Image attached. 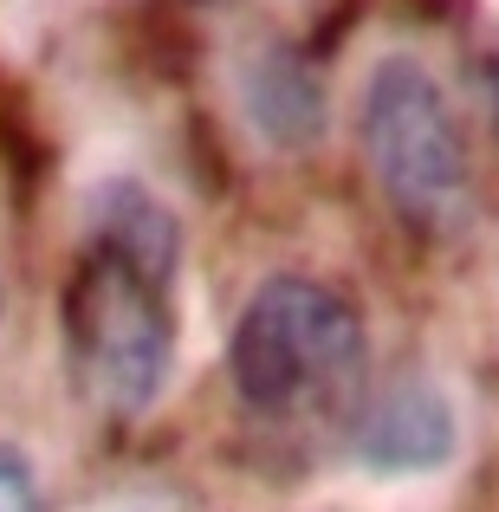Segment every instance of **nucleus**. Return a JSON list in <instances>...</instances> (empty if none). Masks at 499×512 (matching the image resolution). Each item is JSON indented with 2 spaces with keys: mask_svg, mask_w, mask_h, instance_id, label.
I'll use <instances>...</instances> for the list:
<instances>
[{
  "mask_svg": "<svg viewBox=\"0 0 499 512\" xmlns=\"http://www.w3.org/2000/svg\"><path fill=\"white\" fill-rule=\"evenodd\" d=\"M175 273L182 227L163 195L130 175L98 188L78 260L59 286V350L98 415L137 422L175 370Z\"/></svg>",
  "mask_w": 499,
  "mask_h": 512,
  "instance_id": "nucleus-1",
  "label": "nucleus"
},
{
  "mask_svg": "<svg viewBox=\"0 0 499 512\" xmlns=\"http://www.w3.org/2000/svg\"><path fill=\"white\" fill-rule=\"evenodd\" d=\"M227 376L247 415L279 428L344 422L370 383V331L337 286L312 273H273L240 305Z\"/></svg>",
  "mask_w": 499,
  "mask_h": 512,
  "instance_id": "nucleus-2",
  "label": "nucleus"
},
{
  "mask_svg": "<svg viewBox=\"0 0 499 512\" xmlns=\"http://www.w3.org/2000/svg\"><path fill=\"white\" fill-rule=\"evenodd\" d=\"M357 137L383 201L415 234H454L474 208V150L448 85L415 52L370 65L357 98Z\"/></svg>",
  "mask_w": 499,
  "mask_h": 512,
  "instance_id": "nucleus-3",
  "label": "nucleus"
},
{
  "mask_svg": "<svg viewBox=\"0 0 499 512\" xmlns=\"http://www.w3.org/2000/svg\"><path fill=\"white\" fill-rule=\"evenodd\" d=\"M357 461L370 474H435L461 454V415H454L448 389L428 383V376H402V383L376 389V402L357 415V435H350Z\"/></svg>",
  "mask_w": 499,
  "mask_h": 512,
  "instance_id": "nucleus-4",
  "label": "nucleus"
},
{
  "mask_svg": "<svg viewBox=\"0 0 499 512\" xmlns=\"http://www.w3.org/2000/svg\"><path fill=\"white\" fill-rule=\"evenodd\" d=\"M247 104L266 124V137H305L318 124V91L305 78V65H292V59H260V72L247 85Z\"/></svg>",
  "mask_w": 499,
  "mask_h": 512,
  "instance_id": "nucleus-5",
  "label": "nucleus"
},
{
  "mask_svg": "<svg viewBox=\"0 0 499 512\" xmlns=\"http://www.w3.org/2000/svg\"><path fill=\"white\" fill-rule=\"evenodd\" d=\"M0 512H46L33 461H26L13 441H0Z\"/></svg>",
  "mask_w": 499,
  "mask_h": 512,
  "instance_id": "nucleus-6",
  "label": "nucleus"
},
{
  "mask_svg": "<svg viewBox=\"0 0 499 512\" xmlns=\"http://www.w3.org/2000/svg\"><path fill=\"white\" fill-rule=\"evenodd\" d=\"M0 305H7V292H0Z\"/></svg>",
  "mask_w": 499,
  "mask_h": 512,
  "instance_id": "nucleus-7",
  "label": "nucleus"
}]
</instances>
